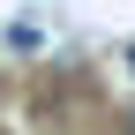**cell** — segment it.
<instances>
[{
	"instance_id": "cell-1",
	"label": "cell",
	"mask_w": 135,
	"mask_h": 135,
	"mask_svg": "<svg viewBox=\"0 0 135 135\" xmlns=\"http://www.w3.org/2000/svg\"><path fill=\"white\" fill-rule=\"evenodd\" d=\"M128 135H135V120H128Z\"/></svg>"
},
{
	"instance_id": "cell-2",
	"label": "cell",
	"mask_w": 135,
	"mask_h": 135,
	"mask_svg": "<svg viewBox=\"0 0 135 135\" xmlns=\"http://www.w3.org/2000/svg\"><path fill=\"white\" fill-rule=\"evenodd\" d=\"M128 68H135V53H128Z\"/></svg>"
}]
</instances>
